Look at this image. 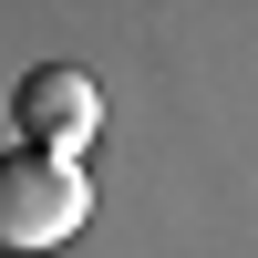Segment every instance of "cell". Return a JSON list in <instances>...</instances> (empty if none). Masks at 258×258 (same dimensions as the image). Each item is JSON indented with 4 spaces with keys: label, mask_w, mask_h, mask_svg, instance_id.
<instances>
[{
    "label": "cell",
    "mask_w": 258,
    "mask_h": 258,
    "mask_svg": "<svg viewBox=\"0 0 258 258\" xmlns=\"http://www.w3.org/2000/svg\"><path fill=\"white\" fill-rule=\"evenodd\" d=\"M11 124H21V145H31V155H62V165H73L83 145L103 135V93H93V73H83V62H31V73H21V93H11Z\"/></svg>",
    "instance_id": "2"
},
{
    "label": "cell",
    "mask_w": 258,
    "mask_h": 258,
    "mask_svg": "<svg viewBox=\"0 0 258 258\" xmlns=\"http://www.w3.org/2000/svg\"><path fill=\"white\" fill-rule=\"evenodd\" d=\"M83 217H93V186H83V165L31 155V145H11V155H0V258L62 248Z\"/></svg>",
    "instance_id": "1"
}]
</instances>
